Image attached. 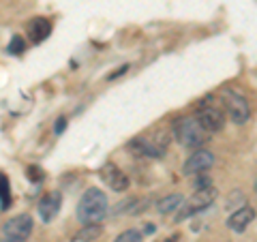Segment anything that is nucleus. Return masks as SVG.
Instances as JSON below:
<instances>
[{
  "label": "nucleus",
  "instance_id": "1",
  "mask_svg": "<svg viewBox=\"0 0 257 242\" xmlns=\"http://www.w3.org/2000/svg\"><path fill=\"white\" fill-rule=\"evenodd\" d=\"M109 210V201L107 195L101 189H86L82 199L77 201V221L84 225H92V223H101L107 216Z\"/></svg>",
  "mask_w": 257,
  "mask_h": 242
},
{
  "label": "nucleus",
  "instance_id": "2",
  "mask_svg": "<svg viewBox=\"0 0 257 242\" xmlns=\"http://www.w3.org/2000/svg\"><path fill=\"white\" fill-rule=\"evenodd\" d=\"M174 135H176V140H178L184 148H195L197 150V148H202L204 144L208 142L206 131L199 127V123L195 118H180V120H176Z\"/></svg>",
  "mask_w": 257,
  "mask_h": 242
},
{
  "label": "nucleus",
  "instance_id": "3",
  "mask_svg": "<svg viewBox=\"0 0 257 242\" xmlns=\"http://www.w3.org/2000/svg\"><path fill=\"white\" fill-rule=\"evenodd\" d=\"M216 199V189L210 187V189H204V191H195V195L189 197V199H182V204L178 208V214H176V223H180L184 219H189V216L197 214L206 210L208 206H212Z\"/></svg>",
  "mask_w": 257,
  "mask_h": 242
},
{
  "label": "nucleus",
  "instance_id": "4",
  "mask_svg": "<svg viewBox=\"0 0 257 242\" xmlns=\"http://www.w3.org/2000/svg\"><path fill=\"white\" fill-rule=\"evenodd\" d=\"M221 99H223V105H225L227 116L234 120L236 125L248 123V118H251V107H248V101L242 94H238L236 90H231V88H223Z\"/></svg>",
  "mask_w": 257,
  "mask_h": 242
},
{
  "label": "nucleus",
  "instance_id": "5",
  "mask_svg": "<svg viewBox=\"0 0 257 242\" xmlns=\"http://www.w3.org/2000/svg\"><path fill=\"white\" fill-rule=\"evenodd\" d=\"M195 120L206 133H219L225 127V114L223 111L219 107H214V105H206V103L199 107Z\"/></svg>",
  "mask_w": 257,
  "mask_h": 242
},
{
  "label": "nucleus",
  "instance_id": "6",
  "mask_svg": "<svg viewBox=\"0 0 257 242\" xmlns=\"http://www.w3.org/2000/svg\"><path fill=\"white\" fill-rule=\"evenodd\" d=\"M214 165V155L210 150H202V148H197L193 155L184 161V165H182V174L184 176H193V174H204L208 172Z\"/></svg>",
  "mask_w": 257,
  "mask_h": 242
},
{
  "label": "nucleus",
  "instance_id": "7",
  "mask_svg": "<svg viewBox=\"0 0 257 242\" xmlns=\"http://www.w3.org/2000/svg\"><path fill=\"white\" fill-rule=\"evenodd\" d=\"M99 176H101V180L105 182L111 191H116V193H122V191L128 189V176L118 165H114V163H105V165H103Z\"/></svg>",
  "mask_w": 257,
  "mask_h": 242
},
{
  "label": "nucleus",
  "instance_id": "8",
  "mask_svg": "<svg viewBox=\"0 0 257 242\" xmlns=\"http://www.w3.org/2000/svg\"><path fill=\"white\" fill-rule=\"evenodd\" d=\"M3 233L9 238H18V240H26L32 233V216L30 214H18L9 219L3 225Z\"/></svg>",
  "mask_w": 257,
  "mask_h": 242
},
{
  "label": "nucleus",
  "instance_id": "9",
  "mask_svg": "<svg viewBox=\"0 0 257 242\" xmlns=\"http://www.w3.org/2000/svg\"><path fill=\"white\" fill-rule=\"evenodd\" d=\"M255 219V210H253V206H248V204H242L238 208V210H234L229 214V219H227V227L231 231H236V233H242L246 231V227L253 223Z\"/></svg>",
  "mask_w": 257,
  "mask_h": 242
},
{
  "label": "nucleus",
  "instance_id": "10",
  "mask_svg": "<svg viewBox=\"0 0 257 242\" xmlns=\"http://www.w3.org/2000/svg\"><path fill=\"white\" fill-rule=\"evenodd\" d=\"M60 204H62V195L58 191L47 193V195L39 201V216L43 223H52L56 219V214L60 212Z\"/></svg>",
  "mask_w": 257,
  "mask_h": 242
},
{
  "label": "nucleus",
  "instance_id": "11",
  "mask_svg": "<svg viewBox=\"0 0 257 242\" xmlns=\"http://www.w3.org/2000/svg\"><path fill=\"white\" fill-rule=\"evenodd\" d=\"M26 30H28V37H30L32 43H41V41H45V39L50 37L52 24H50V20H45V18H35V20L28 22Z\"/></svg>",
  "mask_w": 257,
  "mask_h": 242
},
{
  "label": "nucleus",
  "instance_id": "12",
  "mask_svg": "<svg viewBox=\"0 0 257 242\" xmlns=\"http://www.w3.org/2000/svg\"><path fill=\"white\" fill-rule=\"evenodd\" d=\"M182 195H178V193H172V195H167V197H163V199H159V204H157V210L161 212V214H172V212H176L180 208V204H182Z\"/></svg>",
  "mask_w": 257,
  "mask_h": 242
},
{
  "label": "nucleus",
  "instance_id": "13",
  "mask_svg": "<svg viewBox=\"0 0 257 242\" xmlns=\"http://www.w3.org/2000/svg\"><path fill=\"white\" fill-rule=\"evenodd\" d=\"M101 233H103V229H101V225H99V223L84 225V227L73 236V242H92V240L99 238Z\"/></svg>",
  "mask_w": 257,
  "mask_h": 242
},
{
  "label": "nucleus",
  "instance_id": "14",
  "mask_svg": "<svg viewBox=\"0 0 257 242\" xmlns=\"http://www.w3.org/2000/svg\"><path fill=\"white\" fill-rule=\"evenodd\" d=\"M11 206V187H9V178L0 172V208L7 210Z\"/></svg>",
  "mask_w": 257,
  "mask_h": 242
},
{
  "label": "nucleus",
  "instance_id": "15",
  "mask_svg": "<svg viewBox=\"0 0 257 242\" xmlns=\"http://www.w3.org/2000/svg\"><path fill=\"white\" fill-rule=\"evenodd\" d=\"M24 50H26V41H24L20 35H15V37L11 39L9 47H7V52H11V54H15V56H20Z\"/></svg>",
  "mask_w": 257,
  "mask_h": 242
},
{
  "label": "nucleus",
  "instance_id": "16",
  "mask_svg": "<svg viewBox=\"0 0 257 242\" xmlns=\"http://www.w3.org/2000/svg\"><path fill=\"white\" fill-rule=\"evenodd\" d=\"M114 242H142V231L138 229H126L122 231Z\"/></svg>",
  "mask_w": 257,
  "mask_h": 242
},
{
  "label": "nucleus",
  "instance_id": "17",
  "mask_svg": "<svg viewBox=\"0 0 257 242\" xmlns=\"http://www.w3.org/2000/svg\"><path fill=\"white\" fill-rule=\"evenodd\" d=\"M26 176H28V178H30L32 182H41V180L45 178V174H43L37 165H30V167L26 169Z\"/></svg>",
  "mask_w": 257,
  "mask_h": 242
},
{
  "label": "nucleus",
  "instance_id": "18",
  "mask_svg": "<svg viewBox=\"0 0 257 242\" xmlns=\"http://www.w3.org/2000/svg\"><path fill=\"white\" fill-rule=\"evenodd\" d=\"M212 187V180L208 176H202V178L195 180V191H204V189H210Z\"/></svg>",
  "mask_w": 257,
  "mask_h": 242
},
{
  "label": "nucleus",
  "instance_id": "19",
  "mask_svg": "<svg viewBox=\"0 0 257 242\" xmlns=\"http://www.w3.org/2000/svg\"><path fill=\"white\" fill-rule=\"evenodd\" d=\"M64 129H67V118H58V120H56V127H54V131H56V133H62Z\"/></svg>",
  "mask_w": 257,
  "mask_h": 242
},
{
  "label": "nucleus",
  "instance_id": "20",
  "mask_svg": "<svg viewBox=\"0 0 257 242\" xmlns=\"http://www.w3.org/2000/svg\"><path fill=\"white\" fill-rule=\"evenodd\" d=\"M126 71H128V64H122V67H120V69L116 71V73H109V75H107V79H109V82H111V79H116V77H120V75H122V73H126Z\"/></svg>",
  "mask_w": 257,
  "mask_h": 242
},
{
  "label": "nucleus",
  "instance_id": "21",
  "mask_svg": "<svg viewBox=\"0 0 257 242\" xmlns=\"http://www.w3.org/2000/svg\"><path fill=\"white\" fill-rule=\"evenodd\" d=\"M0 242H24V240H18V238H9V236H5V238L0 240Z\"/></svg>",
  "mask_w": 257,
  "mask_h": 242
}]
</instances>
